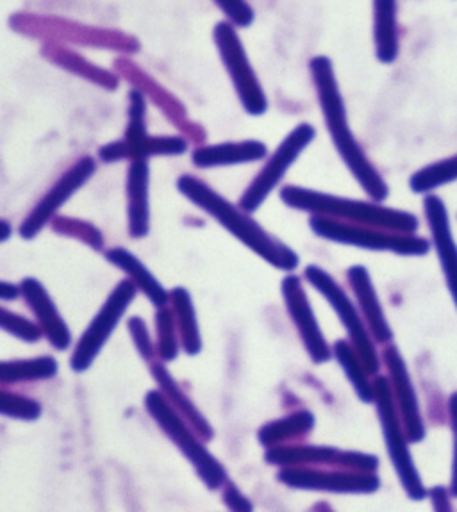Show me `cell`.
I'll list each match as a JSON object with an SVG mask.
<instances>
[{
    "label": "cell",
    "instance_id": "cell-1",
    "mask_svg": "<svg viewBox=\"0 0 457 512\" xmlns=\"http://www.w3.org/2000/svg\"><path fill=\"white\" fill-rule=\"evenodd\" d=\"M309 74L315 88L318 106L322 111L325 129L333 140L334 149L347 166L350 175L359 182L366 195L375 202H383L390 195V188L377 172L365 150L359 145L356 134L350 127L347 106L336 77L333 59L329 56H315L309 59Z\"/></svg>",
    "mask_w": 457,
    "mask_h": 512
},
{
    "label": "cell",
    "instance_id": "cell-2",
    "mask_svg": "<svg viewBox=\"0 0 457 512\" xmlns=\"http://www.w3.org/2000/svg\"><path fill=\"white\" fill-rule=\"evenodd\" d=\"M177 190L190 200L193 206L215 218L236 240H240L245 247L256 252L261 259H265L266 263L283 272H293L299 266V256L288 245L274 238L270 232H266L250 213L243 211L240 206L231 204L206 182L193 175H181L177 179Z\"/></svg>",
    "mask_w": 457,
    "mask_h": 512
},
{
    "label": "cell",
    "instance_id": "cell-3",
    "mask_svg": "<svg viewBox=\"0 0 457 512\" xmlns=\"http://www.w3.org/2000/svg\"><path fill=\"white\" fill-rule=\"evenodd\" d=\"M281 200L288 207L306 211L311 215L327 216L341 222L361 223L384 231L416 234L418 218L406 211L384 207L379 202L343 199L331 193L309 190L302 186H283Z\"/></svg>",
    "mask_w": 457,
    "mask_h": 512
},
{
    "label": "cell",
    "instance_id": "cell-4",
    "mask_svg": "<svg viewBox=\"0 0 457 512\" xmlns=\"http://www.w3.org/2000/svg\"><path fill=\"white\" fill-rule=\"evenodd\" d=\"M9 27L25 38L40 40L42 43L108 50L117 52L118 56H134L140 52V42L133 34L99 25L81 24L77 20L56 15L15 13L9 18Z\"/></svg>",
    "mask_w": 457,
    "mask_h": 512
},
{
    "label": "cell",
    "instance_id": "cell-5",
    "mask_svg": "<svg viewBox=\"0 0 457 512\" xmlns=\"http://www.w3.org/2000/svg\"><path fill=\"white\" fill-rule=\"evenodd\" d=\"M145 405L154 422L158 423L161 430L183 452L184 457L193 464L197 475L208 489L215 491L222 488L227 482L224 466L218 463L217 457L211 454L206 446L202 445L199 434L175 411L168 398L161 391H149L145 397Z\"/></svg>",
    "mask_w": 457,
    "mask_h": 512
},
{
    "label": "cell",
    "instance_id": "cell-6",
    "mask_svg": "<svg viewBox=\"0 0 457 512\" xmlns=\"http://www.w3.org/2000/svg\"><path fill=\"white\" fill-rule=\"evenodd\" d=\"M213 43L224 65L225 74L233 84L241 108L250 116H263L268 111V97L258 72L252 65L249 52L241 40L236 25L220 20L213 27Z\"/></svg>",
    "mask_w": 457,
    "mask_h": 512
},
{
    "label": "cell",
    "instance_id": "cell-7",
    "mask_svg": "<svg viewBox=\"0 0 457 512\" xmlns=\"http://www.w3.org/2000/svg\"><path fill=\"white\" fill-rule=\"evenodd\" d=\"M374 404L379 414V422L383 427L384 441L390 454L391 464L399 475L400 484L408 493L411 500H424L429 496L425 489L420 473L416 470L413 455L409 450L408 432L404 429V423L400 418L399 409L395 404V397L391 391L390 379L388 377H375L374 380Z\"/></svg>",
    "mask_w": 457,
    "mask_h": 512
},
{
    "label": "cell",
    "instance_id": "cell-8",
    "mask_svg": "<svg viewBox=\"0 0 457 512\" xmlns=\"http://www.w3.org/2000/svg\"><path fill=\"white\" fill-rule=\"evenodd\" d=\"M309 225L324 240L366 250H388L399 256H425L431 248L429 241L416 234L384 231L361 223L341 222L327 216L313 215L309 218Z\"/></svg>",
    "mask_w": 457,
    "mask_h": 512
},
{
    "label": "cell",
    "instance_id": "cell-9",
    "mask_svg": "<svg viewBox=\"0 0 457 512\" xmlns=\"http://www.w3.org/2000/svg\"><path fill=\"white\" fill-rule=\"evenodd\" d=\"M316 131L313 125L304 122L299 124L284 138L274 154L266 159L265 166L252 179L249 188L241 195L240 207L247 213H254L263 206L268 195L283 182L284 175L290 172L291 166L297 163L302 152L308 149L315 140Z\"/></svg>",
    "mask_w": 457,
    "mask_h": 512
},
{
    "label": "cell",
    "instance_id": "cell-10",
    "mask_svg": "<svg viewBox=\"0 0 457 512\" xmlns=\"http://www.w3.org/2000/svg\"><path fill=\"white\" fill-rule=\"evenodd\" d=\"M304 275H306L309 284L315 290L320 291L325 300L333 306L334 313L338 314L340 322L343 323L345 331L349 334L352 347L358 350L359 357L363 359L366 370L370 372V375H377L381 363H379L377 348H375L374 341H372L374 336H372L370 329L366 327L358 309L352 304V300L347 297V293L343 291L340 284L334 281L329 273L322 270V268H318V266L309 265Z\"/></svg>",
    "mask_w": 457,
    "mask_h": 512
},
{
    "label": "cell",
    "instance_id": "cell-11",
    "mask_svg": "<svg viewBox=\"0 0 457 512\" xmlns=\"http://www.w3.org/2000/svg\"><path fill=\"white\" fill-rule=\"evenodd\" d=\"M136 293L138 286L134 284L133 279L118 282L117 288L111 291L106 304L88 325V329L84 331L75 347L74 354L70 357V366L74 372L83 373L92 366L95 357L99 356L100 350L108 343L109 336L122 320L127 307L133 304Z\"/></svg>",
    "mask_w": 457,
    "mask_h": 512
},
{
    "label": "cell",
    "instance_id": "cell-12",
    "mask_svg": "<svg viewBox=\"0 0 457 512\" xmlns=\"http://www.w3.org/2000/svg\"><path fill=\"white\" fill-rule=\"evenodd\" d=\"M113 70L124 81L133 84L134 90L142 91L147 99L152 100L163 111V115L167 116L168 120L179 131L186 134V140L204 143L206 134H204L200 125L195 124L188 118V111L184 108L183 102L172 95L163 84L158 83L145 68L140 67L136 61H133L131 56H118L115 63H113Z\"/></svg>",
    "mask_w": 457,
    "mask_h": 512
},
{
    "label": "cell",
    "instance_id": "cell-13",
    "mask_svg": "<svg viewBox=\"0 0 457 512\" xmlns=\"http://www.w3.org/2000/svg\"><path fill=\"white\" fill-rule=\"evenodd\" d=\"M277 480L284 486L309 491H331V493H352L368 495L381 486V480L374 471L315 470L311 466H283L277 473Z\"/></svg>",
    "mask_w": 457,
    "mask_h": 512
},
{
    "label": "cell",
    "instance_id": "cell-14",
    "mask_svg": "<svg viewBox=\"0 0 457 512\" xmlns=\"http://www.w3.org/2000/svg\"><path fill=\"white\" fill-rule=\"evenodd\" d=\"M97 172V161L92 156H83L77 159L74 165L68 168L58 181L50 186V190L43 195L40 202L34 206L33 211L27 215L20 225V236L24 240H33L36 234L56 216L59 209L67 204L70 197L83 188L86 182L92 179Z\"/></svg>",
    "mask_w": 457,
    "mask_h": 512
},
{
    "label": "cell",
    "instance_id": "cell-15",
    "mask_svg": "<svg viewBox=\"0 0 457 512\" xmlns=\"http://www.w3.org/2000/svg\"><path fill=\"white\" fill-rule=\"evenodd\" d=\"M283 297L286 309L290 313L291 320L295 323L297 331H299L300 339L304 343V347L308 350L309 357L316 364L327 363L333 352L325 341L324 334L320 331V325L316 322L315 311L309 304L308 295L302 288L297 275H288L283 281Z\"/></svg>",
    "mask_w": 457,
    "mask_h": 512
},
{
    "label": "cell",
    "instance_id": "cell-16",
    "mask_svg": "<svg viewBox=\"0 0 457 512\" xmlns=\"http://www.w3.org/2000/svg\"><path fill=\"white\" fill-rule=\"evenodd\" d=\"M384 363L388 368V379H390L391 391L395 397V404L399 409L400 418L404 423V429L408 432L411 443H420L425 439V423L420 411V402L416 397L413 380L409 377L408 366L399 348L390 347L384 350Z\"/></svg>",
    "mask_w": 457,
    "mask_h": 512
},
{
    "label": "cell",
    "instance_id": "cell-17",
    "mask_svg": "<svg viewBox=\"0 0 457 512\" xmlns=\"http://www.w3.org/2000/svg\"><path fill=\"white\" fill-rule=\"evenodd\" d=\"M150 134L147 131V97L142 91H129L127 129L124 138L111 141L99 149L102 163H118L133 159H149Z\"/></svg>",
    "mask_w": 457,
    "mask_h": 512
},
{
    "label": "cell",
    "instance_id": "cell-18",
    "mask_svg": "<svg viewBox=\"0 0 457 512\" xmlns=\"http://www.w3.org/2000/svg\"><path fill=\"white\" fill-rule=\"evenodd\" d=\"M424 209L431 236H433L434 248L440 259L441 270L447 281V288L457 307V243L450 229L447 207L440 197L429 195L425 199Z\"/></svg>",
    "mask_w": 457,
    "mask_h": 512
},
{
    "label": "cell",
    "instance_id": "cell-19",
    "mask_svg": "<svg viewBox=\"0 0 457 512\" xmlns=\"http://www.w3.org/2000/svg\"><path fill=\"white\" fill-rule=\"evenodd\" d=\"M40 52H42L43 59L49 61L50 65L61 68L68 74L88 81L102 90H118V86L122 83V77L115 70L100 67L90 59L84 58L83 54L77 52L74 47L61 45V43H42Z\"/></svg>",
    "mask_w": 457,
    "mask_h": 512
},
{
    "label": "cell",
    "instance_id": "cell-20",
    "mask_svg": "<svg viewBox=\"0 0 457 512\" xmlns=\"http://www.w3.org/2000/svg\"><path fill=\"white\" fill-rule=\"evenodd\" d=\"M20 288H22V297L36 314L38 325L42 327L43 334L49 339L50 345L58 350H67L72 343V334L68 331L67 322L59 314L54 300L43 288L42 282L29 277L22 281Z\"/></svg>",
    "mask_w": 457,
    "mask_h": 512
},
{
    "label": "cell",
    "instance_id": "cell-21",
    "mask_svg": "<svg viewBox=\"0 0 457 512\" xmlns=\"http://www.w3.org/2000/svg\"><path fill=\"white\" fill-rule=\"evenodd\" d=\"M149 190V159L129 161V170H127V216H129V234L133 238H145L149 234Z\"/></svg>",
    "mask_w": 457,
    "mask_h": 512
},
{
    "label": "cell",
    "instance_id": "cell-22",
    "mask_svg": "<svg viewBox=\"0 0 457 512\" xmlns=\"http://www.w3.org/2000/svg\"><path fill=\"white\" fill-rule=\"evenodd\" d=\"M268 156L265 143L258 140L225 141L215 145H199L193 150L192 163L197 168L249 165Z\"/></svg>",
    "mask_w": 457,
    "mask_h": 512
},
{
    "label": "cell",
    "instance_id": "cell-23",
    "mask_svg": "<svg viewBox=\"0 0 457 512\" xmlns=\"http://www.w3.org/2000/svg\"><path fill=\"white\" fill-rule=\"evenodd\" d=\"M347 277H349L354 295L358 298L361 314H363L366 325L372 332L375 341L388 345L393 339V332H391L390 323L386 320L383 306H381L379 297H377V291H375L374 282L370 279V273H368L365 266L356 265L349 268Z\"/></svg>",
    "mask_w": 457,
    "mask_h": 512
},
{
    "label": "cell",
    "instance_id": "cell-24",
    "mask_svg": "<svg viewBox=\"0 0 457 512\" xmlns=\"http://www.w3.org/2000/svg\"><path fill=\"white\" fill-rule=\"evenodd\" d=\"M397 9H399L397 0H372L375 58L383 65H391L399 58Z\"/></svg>",
    "mask_w": 457,
    "mask_h": 512
},
{
    "label": "cell",
    "instance_id": "cell-25",
    "mask_svg": "<svg viewBox=\"0 0 457 512\" xmlns=\"http://www.w3.org/2000/svg\"><path fill=\"white\" fill-rule=\"evenodd\" d=\"M152 377L159 384V391L168 398V402L174 405L175 411L183 416L186 422L192 425L193 430L199 434L204 441L213 438V429L209 425L208 420L202 416L199 409L195 407L192 400L186 397L183 389L179 388V384L175 382L174 377L168 373L167 368L163 364H152Z\"/></svg>",
    "mask_w": 457,
    "mask_h": 512
},
{
    "label": "cell",
    "instance_id": "cell-26",
    "mask_svg": "<svg viewBox=\"0 0 457 512\" xmlns=\"http://www.w3.org/2000/svg\"><path fill=\"white\" fill-rule=\"evenodd\" d=\"M106 259L111 265L118 266L120 270H124L129 279H133L134 284L138 286V290H142L150 302L154 306L165 307L170 302V293H168L161 282L147 270V266L143 265L138 257L131 254L125 248H111L106 252Z\"/></svg>",
    "mask_w": 457,
    "mask_h": 512
},
{
    "label": "cell",
    "instance_id": "cell-27",
    "mask_svg": "<svg viewBox=\"0 0 457 512\" xmlns=\"http://www.w3.org/2000/svg\"><path fill=\"white\" fill-rule=\"evenodd\" d=\"M341 450L333 446L295 445L272 446L266 452V463L275 466H311L333 464L338 466Z\"/></svg>",
    "mask_w": 457,
    "mask_h": 512
},
{
    "label": "cell",
    "instance_id": "cell-28",
    "mask_svg": "<svg viewBox=\"0 0 457 512\" xmlns=\"http://www.w3.org/2000/svg\"><path fill=\"white\" fill-rule=\"evenodd\" d=\"M170 302L174 309L183 348L188 356H197L202 350V338H200L199 322L193 307L192 295L184 288H175L170 291Z\"/></svg>",
    "mask_w": 457,
    "mask_h": 512
},
{
    "label": "cell",
    "instance_id": "cell-29",
    "mask_svg": "<svg viewBox=\"0 0 457 512\" xmlns=\"http://www.w3.org/2000/svg\"><path fill=\"white\" fill-rule=\"evenodd\" d=\"M313 427H315V416L309 411H297L290 416H284L281 420L266 423L265 427L259 430V443L266 448L290 443L293 439L309 434Z\"/></svg>",
    "mask_w": 457,
    "mask_h": 512
},
{
    "label": "cell",
    "instance_id": "cell-30",
    "mask_svg": "<svg viewBox=\"0 0 457 512\" xmlns=\"http://www.w3.org/2000/svg\"><path fill=\"white\" fill-rule=\"evenodd\" d=\"M333 352L350 384L354 386V391L358 393L359 400L365 404H374V382L370 380V372L366 370L358 350L349 341H338Z\"/></svg>",
    "mask_w": 457,
    "mask_h": 512
},
{
    "label": "cell",
    "instance_id": "cell-31",
    "mask_svg": "<svg viewBox=\"0 0 457 512\" xmlns=\"http://www.w3.org/2000/svg\"><path fill=\"white\" fill-rule=\"evenodd\" d=\"M56 373H58V363L52 357H38L31 361L2 363L0 380L6 386L8 382L52 379Z\"/></svg>",
    "mask_w": 457,
    "mask_h": 512
},
{
    "label": "cell",
    "instance_id": "cell-32",
    "mask_svg": "<svg viewBox=\"0 0 457 512\" xmlns=\"http://www.w3.org/2000/svg\"><path fill=\"white\" fill-rule=\"evenodd\" d=\"M454 181H457V156L443 159L418 170L409 179V188L415 193H429Z\"/></svg>",
    "mask_w": 457,
    "mask_h": 512
},
{
    "label": "cell",
    "instance_id": "cell-33",
    "mask_svg": "<svg viewBox=\"0 0 457 512\" xmlns=\"http://www.w3.org/2000/svg\"><path fill=\"white\" fill-rule=\"evenodd\" d=\"M156 327H158V356L163 361H174L179 354V339H181L174 309H168L167 306L159 307Z\"/></svg>",
    "mask_w": 457,
    "mask_h": 512
},
{
    "label": "cell",
    "instance_id": "cell-34",
    "mask_svg": "<svg viewBox=\"0 0 457 512\" xmlns=\"http://www.w3.org/2000/svg\"><path fill=\"white\" fill-rule=\"evenodd\" d=\"M0 413L8 418H17V420H27L33 422L38 420L42 414V405L38 404L33 398L22 397L9 393L2 389V404H0Z\"/></svg>",
    "mask_w": 457,
    "mask_h": 512
},
{
    "label": "cell",
    "instance_id": "cell-35",
    "mask_svg": "<svg viewBox=\"0 0 457 512\" xmlns=\"http://www.w3.org/2000/svg\"><path fill=\"white\" fill-rule=\"evenodd\" d=\"M0 327L25 343H36L43 336L40 325H36L20 314L11 313L8 309H0Z\"/></svg>",
    "mask_w": 457,
    "mask_h": 512
},
{
    "label": "cell",
    "instance_id": "cell-36",
    "mask_svg": "<svg viewBox=\"0 0 457 512\" xmlns=\"http://www.w3.org/2000/svg\"><path fill=\"white\" fill-rule=\"evenodd\" d=\"M224 20L236 25L238 29H247L256 22V11L250 6L249 0H211Z\"/></svg>",
    "mask_w": 457,
    "mask_h": 512
},
{
    "label": "cell",
    "instance_id": "cell-37",
    "mask_svg": "<svg viewBox=\"0 0 457 512\" xmlns=\"http://www.w3.org/2000/svg\"><path fill=\"white\" fill-rule=\"evenodd\" d=\"M56 227H70V229H74V231H68L65 234L81 238V240L86 241L95 250H100L102 245H104L102 234L90 223L81 222V220H70V218H58V220H54V229Z\"/></svg>",
    "mask_w": 457,
    "mask_h": 512
},
{
    "label": "cell",
    "instance_id": "cell-38",
    "mask_svg": "<svg viewBox=\"0 0 457 512\" xmlns=\"http://www.w3.org/2000/svg\"><path fill=\"white\" fill-rule=\"evenodd\" d=\"M129 332L133 336L134 345L138 348L140 356L145 361H150L152 357L156 356L158 348L154 347V343L150 339L149 329H147V325H145L140 316H134V318L129 320Z\"/></svg>",
    "mask_w": 457,
    "mask_h": 512
},
{
    "label": "cell",
    "instance_id": "cell-39",
    "mask_svg": "<svg viewBox=\"0 0 457 512\" xmlns=\"http://www.w3.org/2000/svg\"><path fill=\"white\" fill-rule=\"evenodd\" d=\"M338 468L354 471H377L379 459L375 455L361 454V452H341Z\"/></svg>",
    "mask_w": 457,
    "mask_h": 512
},
{
    "label": "cell",
    "instance_id": "cell-40",
    "mask_svg": "<svg viewBox=\"0 0 457 512\" xmlns=\"http://www.w3.org/2000/svg\"><path fill=\"white\" fill-rule=\"evenodd\" d=\"M224 500L225 505L233 511H252V504L245 496L241 495L240 489L236 488L231 482L225 484Z\"/></svg>",
    "mask_w": 457,
    "mask_h": 512
},
{
    "label": "cell",
    "instance_id": "cell-41",
    "mask_svg": "<svg viewBox=\"0 0 457 512\" xmlns=\"http://www.w3.org/2000/svg\"><path fill=\"white\" fill-rule=\"evenodd\" d=\"M429 496H431V502H433V507L436 511H450L452 509V504H450V496H452L450 488L436 486V488L429 491Z\"/></svg>",
    "mask_w": 457,
    "mask_h": 512
},
{
    "label": "cell",
    "instance_id": "cell-42",
    "mask_svg": "<svg viewBox=\"0 0 457 512\" xmlns=\"http://www.w3.org/2000/svg\"><path fill=\"white\" fill-rule=\"evenodd\" d=\"M18 295H22V288H17V286H13V284H9V282H2V284H0V298H2L4 302L15 300Z\"/></svg>",
    "mask_w": 457,
    "mask_h": 512
},
{
    "label": "cell",
    "instance_id": "cell-43",
    "mask_svg": "<svg viewBox=\"0 0 457 512\" xmlns=\"http://www.w3.org/2000/svg\"><path fill=\"white\" fill-rule=\"evenodd\" d=\"M449 422L450 430L454 432V436H457V391L449 398Z\"/></svg>",
    "mask_w": 457,
    "mask_h": 512
},
{
    "label": "cell",
    "instance_id": "cell-44",
    "mask_svg": "<svg viewBox=\"0 0 457 512\" xmlns=\"http://www.w3.org/2000/svg\"><path fill=\"white\" fill-rule=\"evenodd\" d=\"M450 493L457 498V436L454 443V459H452V480H450Z\"/></svg>",
    "mask_w": 457,
    "mask_h": 512
},
{
    "label": "cell",
    "instance_id": "cell-45",
    "mask_svg": "<svg viewBox=\"0 0 457 512\" xmlns=\"http://www.w3.org/2000/svg\"><path fill=\"white\" fill-rule=\"evenodd\" d=\"M9 234H11V225H9L8 220H2V236H0V241H8Z\"/></svg>",
    "mask_w": 457,
    "mask_h": 512
}]
</instances>
